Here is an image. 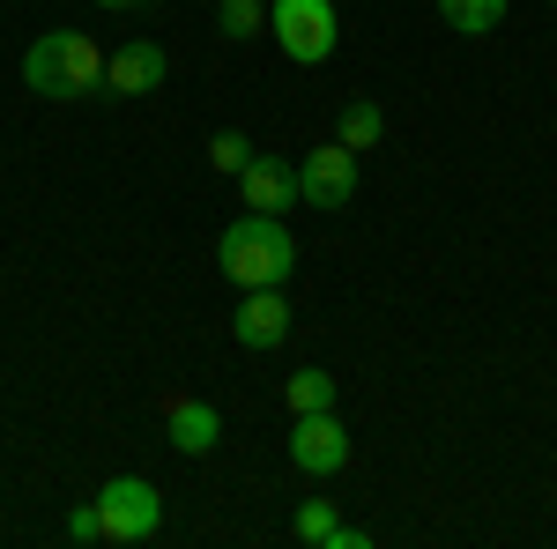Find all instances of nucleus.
<instances>
[{
  "label": "nucleus",
  "instance_id": "obj_9",
  "mask_svg": "<svg viewBox=\"0 0 557 549\" xmlns=\"http://www.w3.org/2000/svg\"><path fill=\"white\" fill-rule=\"evenodd\" d=\"M157 83H164V45L134 38V45H120V52L104 60V89H120V97H149Z\"/></svg>",
  "mask_w": 557,
  "mask_h": 549
},
{
  "label": "nucleus",
  "instance_id": "obj_8",
  "mask_svg": "<svg viewBox=\"0 0 557 549\" xmlns=\"http://www.w3.org/2000/svg\"><path fill=\"white\" fill-rule=\"evenodd\" d=\"M238 194H246L260 215L298 209V164H283V157H253V164L238 171Z\"/></svg>",
  "mask_w": 557,
  "mask_h": 549
},
{
  "label": "nucleus",
  "instance_id": "obj_6",
  "mask_svg": "<svg viewBox=\"0 0 557 549\" xmlns=\"http://www.w3.org/2000/svg\"><path fill=\"white\" fill-rule=\"evenodd\" d=\"M290 461L305 475H343L349 467V431L335 423V409H312V416L290 423Z\"/></svg>",
  "mask_w": 557,
  "mask_h": 549
},
{
  "label": "nucleus",
  "instance_id": "obj_15",
  "mask_svg": "<svg viewBox=\"0 0 557 549\" xmlns=\"http://www.w3.org/2000/svg\"><path fill=\"white\" fill-rule=\"evenodd\" d=\"M335 527H343V520H335V506H327V498H312V506L290 520V535H298V542H312V549H327V535H335Z\"/></svg>",
  "mask_w": 557,
  "mask_h": 549
},
{
  "label": "nucleus",
  "instance_id": "obj_2",
  "mask_svg": "<svg viewBox=\"0 0 557 549\" xmlns=\"http://www.w3.org/2000/svg\"><path fill=\"white\" fill-rule=\"evenodd\" d=\"M104 60H112V52H97V38H83V30H45V38H30V52H23V83L38 89V97H52V104L97 97V89H104Z\"/></svg>",
  "mask_w": 557,
  "mask_h": 549
},
{
  "label": "nucleus",
  "instance_id": "obj_13",
  "mask_svg": "<svg viewBox=\"0 0 557 549\" xmlns=\"http://www.w3.org/2000/svg\"><path fill=\"white\" fill-rule=\"evenodd\" d=\"M312 409H335V379L312 364V372H290V416H312Z\"/></svg>",
  "mask_w": 557,
  "mask_h": 549
},
{
  "label": "nucleus",
  "instance_id": "obj_4",
  "mask_svg": "<svg viewBox=\"0 0 557 549\" xmlns=\"http://www.w3.org/2000/svg\"><path fill=\"white\" fill-rule=\"evenodd\" d=\"M97 512H104V542H149L157 535V520H164V498H157V483H141V475H112L104 490H97Z\"/></svg>",
  "mask_w": 557,
  "mask_h": 549
},
{
  "label": "nucleus",
  "instance_id": "obj_11",
  "mask_svg": "<svg viewBox=\"0 0 557 549\" xmlns=\"http://www.w3.org/2000/svg\"><path fill=\"white\" fill-rule=\"evenodd\" d=\"M380 134H386V112L372 104V97H349L343 120H335V141H349V149H380Z\"/></svg>",
  "mask_w": 557,
  "mask_h": 549
},
{
  "label": "nucleus",
  "instance_id": "obj_19",
  "mask_svg": "<svg viewBox=\"0 0 557 549\" xmlns=\"http://www.w3.org/2000/svg\"><path fill=\"white\" fill-rule=\"evenodd\" d=\"M97 8H141V0H97Z\"/></svg>",
  "mask_w": 557,
  "mask_h": 549
},
{
  "label": "nucleus",
  "instance_id": "obj_3",
  "mask_svg": "<svg viewBox=\"0 0 557 549\" xmlns=\"http://www.w3.org/2000/svg\"><path fill=\"white\" fill-rule=\"evenodd\" d=\"M268 30L298 67H320L343 45V15H335V0H268Z\"/></svg>",
  "mask_w": 557,
  "mask_h": 549
},
{
  "label": "nucleus",
  "instance_id": "obj_14",
  "mask_svg": "<svg viewBox=\"0 0 557 549\" xmlns=\"http://www.w3.org/2000/svg\"><path fill=\"white\" fill-rule=\"evenodd\" d=\"M260 23H268L260 0H223V8H215V30H223V38H260Z\"/></svg>",
  "mask_w": 557,
  "mask_h": 549
},
{
  "label": "nucleus",
  "instance_id": "obj_10",
  "mask_svg": "<svg viewBox=\"0 0 557 549\" xmlns=\"http://www.w3.org/2000/svg\"><path fill=\"white\" fill-rule=\"evenodd\" d=\"M164 438H172L178 453H209L215 438H223V416H215L209 401H194V394H172L164 401Z\"/></svg>",
  "mask_w": 557,
  "mask_h": 549
},
{
  "label": "nucleus",
  "instance_id": "obj_5",
  "mask_svg": "<svg viewBox=\"0 0 557 549\" xmlns=\"http://www.w3.org/2000/svg\"><path fill=\"white\" fill-rule=\"evenodd\" d=\"M298 201L305 209H349L357 201V149L349 141H320L298 164Z\"/></svg>",
  "mask_w": 557,
  "mask_h": 549
},
{
  "label": "nucleus",
  "instance_id": "obj_20",
  "mask_svg": "<svg viewBox=\"0 0 557 549\" xmlns=\"http://www.w3.org/2000/svg\"><path fill=\"white\" fill-rule=\"evenodd\" d=\"M550 8H557V0H550Z\"/></svg>",
  "mask_w": 557,
  "mask_h": 549
},
{
  "label": "nucleus",
  "instance_id": "obj_7",
  "mask_svg": "<svg viewBox=\"0 0 557 549\" xmlns=\"http://www.w3.org/2000/svg\"><path fill=\"white\" fill-rule=\"evenodd\" d=\"M231 335L246 341V349H283L290 341V304H283V290H246Z\"/></svg>",
  "mask_w": 557,
  "mask_h": 549
},
{
  "label": "nucleus",
  "instance_id": "obj_16",
  "mask_svg": "<svg viewBox=\"0 0 557 549\" xmlns=\"http://www.w3.org/2000/svg\"><path fill=\"white\" fill-rule=\"evenodd\" d=\"M209 164H215V171H246V164H253V141H246L238 127H223V134L209 141Z\"/></svg>",
  "mask_w": 557,
  "mask_h": 549
},
{
  "label": "nucleus",
  "instance_id": "obj_12",
  "mask_svg": "<svg viewBox=\"0 0 557 549\" xmlns=\"http://www.w3.org/2000/svg\"><path fill=\"white\" fill-rule=\"evenodd\" d=\"M506 8H513V0H438V15H446L461 38H483V30H498V23H506Z\"/></svg>",
  "mask_w": 557,
  "mask_h": 549
},
{
  "label": "nucleus",
  "instance_id": "obj_1",
  "mask_svg": "<svg viewBox=\"0 0 557 549\" xmlns=\"http://www.w3.org/2000/svg\"><path fill=\"white\" fill-rule=\"evenodd\" d=\"M215 260H223V275H231L238 290H283L290 267H298V238L283 230V215L246 209L223 238H215Z\"/></svg>",
  "mask_w": 557,
  "mask_h": 549
},
{
  "label": "nucleus",
  "instance_id": "obj_17",
  "mask_svg": "<svg viewBox=\"0 0 557 549\" xmlns=\"http://www.w3.org/2000/svg\"><path fill=\"white\" fill-rule=\"evenodd\" d=\"M67 535H75V542H104V512H97V498L67 512Z\"/></svg>",
  "mask_w": 557,
  "mask_h": 549
},
{
  "label": "nucleus",
  "instance_id": "obj_18",
  "mask_svg": "<svg viewBox=\"0 0 557 549\" xmlns=\"http://www.w3.org/2000/svg\"><path fill=\"white\" fill-rule=\"evenodd\" d=\"M364 542H372L364 527H335V535H327V549H364Z\"/></svg>",
  "mask_w": 557,
  "mask_h": 549
}]
</instances>
